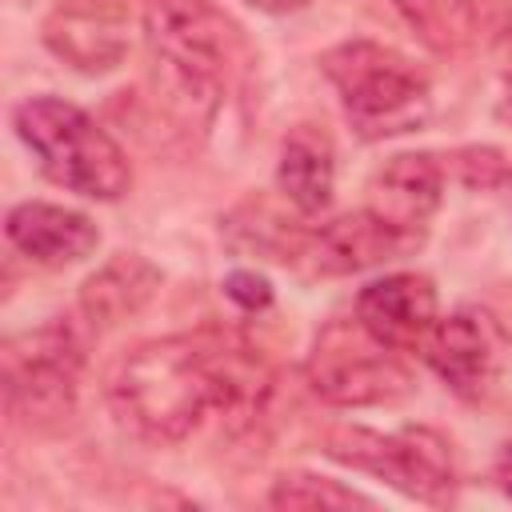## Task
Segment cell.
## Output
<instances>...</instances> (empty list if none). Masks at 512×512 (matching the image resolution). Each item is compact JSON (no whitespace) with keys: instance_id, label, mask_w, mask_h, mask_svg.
<instances>
[{"instance_id":"1","label":"cell","mask_w":512,"mask_h":512,"mask_svg":"<svg viewBox=\"0 0 512 512\" xmlns=\"http://www.w3.org/2000/svg\"><path fill=\"white\" fill-rule=\"evenodd\" d=\"M268 388V364L240 336L200 328L136 344L120 360L108 396L120 420L132 424L144 440L176 444L200 428L208 412H256Z\"/></svg>"},{"instance_id":"2","label":"cell","mask_w":512,"mask_h":512,"mask_svg":"<svg viewBox=\"0 0 512 512\" xmlns=\"http://www.w3.org/2000/svg\"><path fill=\"white\" fill-rule=\"evenodd\" d=\"M144 36L164 104L188 124H208L244 56L240 28L212 0H148Z\"/></svg>"},{"instance_id":"3","label":"cell","mask_w":512,"mask_h":512,"mask_svg":"<svg viewBox=\"0 0 512 512\" xmlns=\"http://www.w3.org/2000/svg\"><path fill=\"white\" fill-rule=\"evenodd\" d=\"M12 128L52 184L88 200H116L128 192L132 168L124 148L84 108L60 96H28L12 108Z\"/></svg>"},{"instance_id":"4","label":"cell","mask_w":512,"mask_h":512,"mask_svg":"<svg viewBox=\"0 0 512 512\" xmlns=\"http://www.w3.org/2000/svg\"><path fill=\"white\" fill-rule=\"evenodd\" d=\"M324 76L332 80L340 108L360 140H384L412 132L432 112L428 76L396 48L376 40H344L324 52Z\"/></svg>"},{"instance_id":"5","label":"cell","mask_w":512,"mask_h":512,"mask_svg":"<svg viewBox=\"0 0 512 512\" xmlns=\"http://www.w3.org/2000/svg\"><path fill=\"white\" fill-rule=\"evenodd\" d=\"M84 360L88 344L72 320H48L40 328L8 336L0 348L8 412L24 424L64 420L76 404Z\"/></svg>"},{"instance_id":"6","label":"cell","mask_w":512,"mask_h":512,"mask_svg":"<svg viewBox=\"0 0 512 512\" xmlns=\"http://www.w3.org/2000/svg\"><path fill=\"white\" fill-rule=\"evenodd\" d=\"M324 452L348 468L372 472L396 492L420 500V504H448L456 492V468L448 440L428 424H408L396 432L376 428H332L324 440Z\"/></svg>"},{"instance_id":"7","label":"cell","mask_w":512,"mask_h":512,"mask_svg":"<svg viewBox=\"0 0 512 512\" xmlns=\"http://www.w3.org/2000/svg\"><path fill=\"white\" fill-rule=\"evenodd\" d=\"M308 384L336 408L392 404L412 392V372L400 352L380 344L360 320H332L316 332L308 352Z\"/></svg>"},{"instance_id":"8","label":"cell","mask_w":512,"mask_h":512,"mask_svg":"<svg viewBox=\"0 0 512 512\" xmlns=\"http://www.w3.org/2000/svg\"><path fill=\"white\" fill-rule=\"evenodd\" d=\"M40 36L56 60L84 76L116 72L132 48V12L120 0H60Z\"/></svg>"},{"instance_id":"9","label":"cell","mask_w":512,"mask_h":512,"mask_svg":"<svg viewBox=\"0 0 512 512\" xmlns=\"http://www.w3.org/2000/svg\"><path fill=\"white\" fill-rule=\"evenodd\" d=\"M424 360L432 372L464 400L492 388L504 360V328L484 308H456L440 316L424 340Z\"/></svg>"},{"instance_id":"10","label":"cell","mask_w":512,"mask_h":512,"mask_svg":"<svg viewBox=\"0 0 512 512\" xmlns=\"http://www.w3.org/2000/svg\"><path fill=\"white\" fill-rule=\"evenodd\" d=\"M444 196V164L432 152H400L368 180V212L380 216L392 232L424 240L428 220Z\"/></svg>"},{"instance_id":"11","label":"cell","mask_w":512,"mask_h":512,"mask_svg":"<svg viewBox=\"0 0 512 512\" xmlns=\"http://www.w3.org/2000/svg\"><path fill=\"white\" fill-rule=\"evenodd\" d=\"M356 320L388 348L396 352H416L424 348L432 324L440 320L436 312V288L420 272H392L360 288L356 296Z\"/></svg>"},{"instance_id":"12","label":"cell","mask_w":512,"mask_h":512,"mask_svg":"<svg viewBox=\"0 0 512 512\" xmlns=\"http://www.w3.org/2000/svg\"><path fill=\"white\" fill-rule=\"evenodd\" d=\"M408 248H416V240L392 232L380 216L360 208V212H344V216L312 228L296 268H308L312 276H352L380 260L404 256Z\"/></svg>"},{"instance_id":"13","label":"cell","mask_w":512,"mask_h":512,"mask_svg":"<svg viewBox=\"0 0 512 512\" xmlns=\"http://www.w3.org/2000/svg\"><path fill=\"white\" fill-rule=\"evenodd\" d=\"M4 232L16 252H24L32 264H44V268L80 264L100 244V228L92 224V216L64 204H48V200L16 204L4 220Z\"/></svg>"},{"instance_id":"14","label":"cell","mask_w":512,"mask_h":512,"mask_svg":"<svg viewBox=\"0 0 512 512\" xmlns=\"http://www.w3.org/2000/svg\"><path fill=\"white\" fill-rule=\"evenodd\" d=\"M276 188L300 216H320L332 204L336 188V152L328 132L316 124H296L280 140L276 160Z\"/></svg>"},{"instance_id":"15","label":"cell","mask_w":512,"mask_h":512,"mask_svg":"<svg viewBox=\"0 0 512 512\" xmlns=\"http://www.w3.org/2000/svg\"><path fill=\"white\" fill-rule=\"evenodd\" d=\"M160 288V268L140 252H116L80 284V316L88 328H112L136 316Z\"/></svg>"},{"instance_id":"16","label":"cell","mask_w":512,"mask_h":512,"mask_svg":"<svg viewBox=\"0 0 512 512\" xmlns=\"http://www.w3.org/2000/svg\"><path fill=\"white\" fill-rule=\"evenodd\" d=\"M300 216V212H296ZM296 216H284L272 200L264 196H252L244 204H236L224 220V240L240 252H256V256H268L284 268H296L300 256H304V244H308V232Z\"/></svg>"},{"instance_id":"17","label":"cell","mask_w":512,"mask_h":512,"mask_svg":"<svg viewBox=\"0 0 512 512\" xmlns=\"http://www.w3.org/2000/svg\"><path fill=\"white\" fill-rule=\"evenodd\" d=\"M392 4L412 28V36L440 56L464 52L480 32L476 0H392Z\"/></svg>"},{"instance_id":"18","label":"cell","mask_w":512,"mask_h":512,"mask_svg":"<svg viewBox=\"0 0 512 512\" xmlns=\"http://www.w3.org/2000/svg\"><path fill=\"white\" fill-rule=\"evenodd\" d=\"M268 508H372V500L332 476H316V472H288L272 484L268 492Z\"/></svg>"},{"instance_id":"19","label":"cell","mask_w":512,"mask_h":512,"mask_svg":"<svg viewBox=\"0 0 512 512\" xmlns=\"http://www.w3.org/2000/svg\"><path fill=\"white\" fill-rule=\"evenodd\" d=\"M452 160H456V172L468 188H496L512 176L496 148H460Z\"/></svg>"},{"instance_id":"20","label":"cell","mask_w":512,"mask_h":512,"mask_svg":"<svg viewBox=\"0 0 512 512\" xmlns=\"http://www.w3.org/2000/svg\"><path fill=\"white\" fill-rule=\"evenodd\" d=\"M224 296L240 308V312H264L272 304V284L256 272V268H236L224 276Z\"/></svg>"},{"instance_id":"21","label":"cell","mask_w":512,"mask_h":512,"mask_svg":"<svg viewBox=\"0 0 512 512\" xmlns=\"http://www.w3.org/2000/svg\"><path fill=\"white\" fill-rule=\"evenodd\" d=\"M496 116L512 124V24L496 48Z\"/></svg>"},{"instance_id":"22","label":"cell","mask_w":512,"mask_h":512,"mask_svg":"<svg viewBox=\"0 0 512 512\" xmlns=\"http://www.w3.org/2000/svg\"><path fill=\"white\" fill-rule=\"evenodd\" d=\"M492 476H496V488L512 500V440L500 448V456H496V468H492Z\"/></svg>"},{"instance_id":"23","label":"cell","mask_w":512,"mask_h":512,"mask_svg":"<svg viewBox=\"0 0 512 512\" xmlns=\"http://www.w3.org/2000/svg\"><path fill=\"white\" fill-rule=\"evenodd\" d=\"M248 8H256V12H268V16H292V12H300L308 0H244Z\"/></svg>"}]
</instances>
